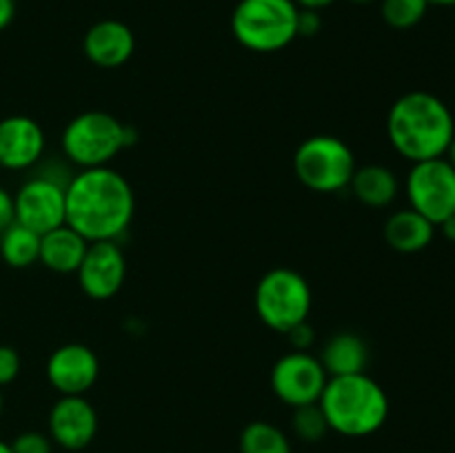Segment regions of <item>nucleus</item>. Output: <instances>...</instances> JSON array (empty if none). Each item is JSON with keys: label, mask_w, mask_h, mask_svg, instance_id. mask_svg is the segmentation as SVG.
I'll return each mask as SVG.
<instances>
[{"label": "nucleus", "mask_w": 455, "mask_h": 453, "mask_svg": "<svg viewBox=\"0 0 455 453\" xmlns=\"http://www.w3.org/2000/svg\"><path fill=\"white\" fill-rule=\"evenodd\" d=\"M67 220L87 242L118 240L129 229L136 198L127 178L111 167L83 169L67 182Z\"/></svg>", "instance_id": "obj_1"}, {"label": "nucleus", "mask_w": 455, "mask_h": 453, "mask_svg": "<svg viewBox=\"0 0 455 453\" xmlns=\"http://www.w3.org/2000/svg\"><path fill=\"white\" fill-rule=\"evenodd\" d=\"M391 147L411 163L443 158L455 138V120L447 102L429 91H409L387 115Z\"/></svg>", "instance_id": "obj_2"}, {"label": "nucleus", "mask_w": 455, "mask_h": 453, "mask_svg": "<svg viewBox=\"0 0 455 453\" xmlns=\"http://www.w3.org/2000/svg\"><path fill=\"white\" fill-rule=\"evenodd\" d=\"M329 431L347 438H367L380 431L389 417L387 391L367 373L329 378L318 400Z\"/></svg>", "instance_id": "obj_3"}, {"label": "nucleus", "mask_w": 455, "mask_h": 453, "mask_svg": "<svg viewBox=\"0 0 455 453\" xmlns=\"http://www.w3.org/2000/svg\"><path fill=\"white\" fill-rule=\"evenodd\" d=\"M298 12L293 0H240L231 16V31L249 52H280L298 38Z\"/></svg>", "instance_id": "obj_4"}, {"label": "nucleus", "mask_w": 455, "mask_h": 453, "mask_svg": "<svg viewBox=\"0 0 455 453\" xmlns=\"http://www.w3.org/2000/svg\"><path fill=\"white\" fill-rule=\"evenodd\" d=\"M136 142L132 127H124L107 111L78 114L62 131V151L83 169L107 167L124 147Z\"/></svg>", "instance_id": "obj_5"}, {"label": "nucleus", "mask_w": 455, "mask_h": 453, "mask_svg": "<svg viewBox=\"0 0 455 453\" xmlns=\"http://www.w3.org/2000/svg\"><path fill=\"white\" fill-rule=\"evenodd\" d=\"M311 287L298 271L278 266L267 271L256 287V314L271 331L287 333L307 322L311 314Z\"/></svg>", "instance_id": "obj_6"}, {"label": "nucleus", "mask_w": 455, "mask_h": 453, "mask_svg": "<svg viewBox=\"0 0 455 453\" xmlns=\"http://www.w3.org/2000/svg\"><path fill=\"white\" fill-rule=\"evenodd\" d=\"M355 169L358 164L354 149L342 138L327 133L302 140L293 155V171L298 180L318 194H336L347 189Z\"/></svg>", "instance_id": "obj_7"}, {"label": "nucleus", "mask_w": 455, "mask_h": 453, "mask_svg": "<svg viewBox=\"0 0 455 453\" xmlns=\"http://www.w3.org/2000/svg\"><path fill=\"white\" fill-rule=\"evenodd\" d=\"M404 189L413 211L435 226L455 213V169L444 155L413 163Z\"/></svg>", "instance_id": "obj_8"}, {"label": "nucleus", "mask_w": 455, "mask_h": 453, "mask_svg": "<svg viewBox=\"0 0 455 453\" xmlns=\"http://www.w3.org/2000/svg\"><path fill=\"white\" fill-rule=\"evenodd\" d=\"M67 182L40 173L29 178L13 195V216L18 225L38 235L62 226L67 220Z\"/></svg>", "instance_id": "obj_9"}, {"label": "nucleus", "mask_w": 455, "mask_h": 453, "mask_svg": "<svg viewBox=\"0 0 455 453\" xmlns=\"http://www.w3.org/2000/svg\"><path fill=\"white\" fill-rule=\"evenodd\" d=\"M327 380L320 358L309 351H291L271 369V391L291 409L318 402Z\"/></svg>", "instance_id": "obj_10"}, {"label": "nucleus", "mask_w": 455, "mask_h": 453, "mask_svg": "<svg viewBox=\"0 0 455 453\" xmlns=\"http://www.w3.org/2000/svg\"><path fill=\"white\" fill-rule=\"evenodd\" d=\"M78 284L92 300H109L123 289L127 260L116 240L89 242L78 266Z\"/></svg>", "instance_id": "obj_11"}, {"label": "nucleus", "mask_w": 455, "mask_h": 453, "mask_svg": "<svg viewBox=\"0 0 455 453\" xmlns=\"http://www.w3.org/2000/svg\"><path fill=\"white\" fill-rule=\"evenodd\" d=\"M98 433V413L84 395H60L49 411V438L67 451H83Z\"/></svg>", "instance_id": "obj_12"}, {"label": "nucleus", "mask_w": 455, "mask_h": 453, "mask_svg": "<svg viewBox=\"0 0 455 453\" xmlns=\"http://www.w3.org/2000/svg\"><path fill=\"white\" fill-rule=\"evenodd\" d=\"M98 373V355L78 342L58 346L47 360V380L60 395H84L96 385Z\"/></svg>", "instance_id": "obj_13"}, {"label": "nucleus", "mask_w": 455, "mask_h": 453, "mask_svg": "<svg viewBox=\"0 0 455 453\" xmlns=\"http://www.w3.org/2000/svg\"><path fill=\"white\" fill-rule=\"evenodd\" d=\"M44 151V131L29 115L0 120V167L22 171L34 167Z\"/></svg>", "instance_id": "obj_14"}, {"label": "nucleus", "mask_w": 455, "mask_h": 453, "mask_svg": "<svg viewBox=\"0 0 455 453\" xmlns=\"http://www.w3.org/2000/svg\"><path fill=\"white\" fill-rule=\"evenodd\" d=\"M136 49L133 31L120 20H100L84 34L83 52L96 67L116 69L132 58Z\"/></svg>", "instance_id": "obj_15"}, {"label": "nucleus", "mask_w": 455, "mask_h": 453, "mask_svg": "<svg viewBox=\"0 0 455 453\" xmlns=\"http://www.w3.org/2000/svg\"><path fill=\"white\" fill-rule=\"evenodd\" d=\"M89 242L69 225L56 226L40 235V258L47 269L56 274H76L87 253Z\"/></svg>", "instance_id": "obj_16"}, {"label": "nucleus", "mask_w": 455, "mask_h": 453, "mask_svg": "<svg viewBox=\"0 0 455 453\" xmlns=\"http://www.w3.org/2000/svg\"><path fill=\"white\" fill-rule=\"evenodd\" d=\"M318 358L329 378L354 376V373H364L367 369L369 346L358 333L342 331L329 338Z\"/></svg>", "instance_id": "obj_17"}, {"label": "nucleus", "mask_w": 455, "mask_h": 453, "mask_svg": "<svg viewBox=\"0 0 455 453\" xmlns=\"http://www.w3.org/2000/svg\"><path fill=\"white\" fill-rule=\"evenodd\" d=\"M435 235V225L418 211L400 209L391 213L385 222V240L391 249L400 253H418L431 244Z\"/></svg>", "instance_id": "obj_18"}, {"label": "nucleus", "mask_w": 455, "mask_h": 453, "mask_svg": "<svg viewBox=\"0 0 455 453\" xmlns=\"http://www.w3.org/2000/svg\"><path fill=\"white\" fill-rule=\"evenodd\" d=\"M349 187L360 203L373 209L389 207L400 191L398 178L385 164H364V167H358L354 178H351Z\"/></svg>", "instance_id": "obj_19"}, {"label": "nucleus", "mask_w": 455, "mask_h": 453, "mask_svg": "<svg viewBox=\"0 0 455 453\" xmlns=\"http://www.w3.org/2000/svg\"><path fill=\"white\" fill-rule=\"evenodd\" d=\"M0 256L13 269L31 266L40 258V235L13 222L0 234Z\"/></svg>", "instance_id": "obj_20"}, {"label": "nucleus", "mask_w": 455, "mask_h": 453, "mask_svg": "<svg viewBox=\"0 0 455 453\" xmlns=\"http://www.w3.org/2000/svg\"><path fill=\"white\" fill-rule=\"evenodd\" d=\"M240 453H293L287 433L271 422H249L238 440Z\"/></svg>", "instance_id": "obj_21"}, {"label": "nucleus", "mask_w": 455, "mask_h": 453, "mask_svg": "<svg viewBox=\"0 0 455 453\" xmlns=\"http://www.w3.org/2000/svg\"><path fill=\"white\" fill-rule=\"evenodd\" d=\"M429 0H382V20L394 29H411L427 16Z\"/></svg>", "instance_id": "obj_22"}, {"label": "nucleus", "mask_w": 455, "mask_h": 453, "mask_svg": "<svg viewBox=\"0 0 455 453\" xmlns=\"http://www.w3.org/2000/svg\"><path fill=\"white\" fill-rule=\"evenodd\" d=\"M291 429L302 442H318V440H323L327 435L329 425L320 404L315 402L293 409Z\"/></svg>", "instance_id": "obj_23"}, {"label": "nucleus", "mask_w": 455, "mask_h": 453, "mask_svg": "<svg viewBox=\"0 0 455 453\" xmlns=\"http://www.w3.org/2000/svg\"><path fill=\"white\" fill-rule=\"evenodd\" d=\"M13 453H52L53 442L47 433L40 431H25V433L16 435L13 442L9 444Z\"/></svg>", "instance_id": "obj_24"}, {"label": "nucleus", "mask_w": 455, "mask_h": 453, "mask_svg": "<svg viewBox=\"0 0 455 453\" xmlns=\"http://www.w3.org/2000/svg\"><path fill=\"white\" fill-rule=\"evenodd\" d=\"M20 373V355L13 346L0 345V389L13 382Z\"/></svg>", "instance_id": "obj_25"}, {"label": "nucleus", "mask_w": 455, "mask_h": 453, "mask_svg": "<svg viewBox=\"0 0 455 453\" xmlns=\"http://www.w3.org/2000/svg\"><path fill=\"white\" fill-rule=\"evenodd\" d=\"M287 338L289 342H291L293 351H309L311 346H314L315 333L314 329H311L309 320H307V322L298 324V327H293L291 331H287Z\"/></svg>", "instance_id": "obj_26"}, {"label": "nucleus", "mask_w": 455, "mask_h": 453, "mask_svg": "<svg viewBox=\"0 0 455 453\" xmlns=\"http://www.w3.org/2000/svg\"><path fill=\"white\" fill-rule=\"evenodd\" d=\"M323 27V18H320V12H314V9H300L298 12V36H315Z\"/></svg>", "instance_id": "obj_27"}, {"label": "nucleus", "mask_w": 455, "mask_h": 453, "mask_svg": "<svg viewBox=\"0 0 455 453\" xmlns=\"http://www.w3.org/2000/svg\"><path fill=\"white\" fill-rule=\"evenodd\" d=\"M13 222H16V216H13V195L0 187V234L9 225H13Z\"/></svg>", "instance_id": "obj_28"}, {"label": "nucleus", "mask_w": 455, "mask_h": 453, "mask_svg": "<svg viewBox=\"0 0 455 453\" xmlns=\"http://www.w3.org/2000/svg\"><path fill=\"white\" fill-rule=\"evenodd\" d=\"M16 16V0H0V31L7 29Z\"/></svg>", "instance_id": "obj_29"}, {"label": "nucleus", "mask_w": 455, "mask_h": 453, "mask_svg": "<svg viewBox=\"0 0 455 453\" xmlns=\"http://www.w3.org/2000/svg\"><path fill=\"white\" fill-rule=\"evenodd\" d=\"M293 3L300 9H314V12H320V9L329 7V4H333L336 0H293Z\"/></svg>", "instance_id": "obj_30"}, {"label": "nucleus", "mask_w": 455, "mask_h": 453, "mask_svg": "<svg viewBox=\"0 0 455 453\" xmlns=\"http://www.w3.org/2000/svg\"><path fill=\"white\" fill-rule=\"evenodd\" d=\"M440 231H443V235L447 240H451V242H455V213L453 216H449L447 220H443L440 222Z\"/></svg>", "instance_id": "obj_31"}, {"label": "nucleus", "mask_w": 455, "mask_h": 453, "mask_svg": "<svg viewBox=\"0 0 455 453\" xmlns=\"http://www.w3.org/2000/svg\"><path fill=\"white\" fill-rule=\"evenodd\" d=\"M444 158H447L449 164H451V167L455 169V138L451 140V145H449V149H447V154H444Z\"/></svg>", "instance_id": "obj_32"}, {"label": "nucleus", "mask_w": 455, "mask_h": 453, "mask_svg": "<svg viewBox=\"0 0 455 453\" xmlns=\"http://www.w3.org/2000/svg\"><path fill=\"white\" fill-rule=\"evenodd\" d=\"M429 4H440V7H455V0H429Z\"/></svg>", "instance_id": "obj_33"}, {"label": "nucleus", "mask_w": 455, "mask_h": 453, "mask_svg": "<svg viewBox=\"0 0 455 453\" xmlns=\"http://www.w3.org/2000/svg\"><path fill=\"white\" fill-rule=\"evenodd\" d=\"M0 453H13L12 447L7 442H3V440H0Z\"/></svg>", "instance_id": "obj_34"}, {"label": "nucleus", "mask_w": 455, "mask_h": 453, "mask_svg": "<svg viewBox=\"0 0 455 453\" xmlns=\"http://www.w3.org/2000/svg\"><path fill=\"white\" fill-rule=\"evenodd\" d=\"M3 407H4V404H3V389H0V416H3Z\"/></svg>", "instance_id": "obj_35"}, {"label": "nucleus", "mask_w": 455, "mask_h": 453, "mask_svg": "<svg viewBox=\"0 0 455 453\" xmlns=\"http://www.w3.org/2000/svg\"><path fill=\"white\" fill-rule=\"evenodd\" d=\"M354 3H371V0H354Z\"/></svg>", "instance_id": "obj_36"}]
</instances>
